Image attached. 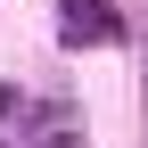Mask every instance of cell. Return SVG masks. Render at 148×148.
<instances>
[{
  "mask_svg": "<svg viewBox=\"0 0 148 148\" xmlns=\"http://www.w3.org/2000/svg\"><path fill=\"white\" fill-rule=\"evenodd\" d=\"M58 41L66 49H115L123 41L115 0H58Z\"/></svg>",
  "mask_w": 148,
  "mask_h": 148,
  "instance_id": "cell-1",
  "label": "cell"
},
{
  "mask_svg": "<svg viewBox=\"0 0 148 148\" xmlns=\"http://www.w3.org/2000/svg\"><path fill=\"white\" fill-rule=\"evenodd\" d=\"M8 115H25V90H16V82H0V123H8Z\"/></svg>",
  "mask_w": 148,
  "mask_h": 148,
  "instance_id": "cell-2",
  "label": "cell"
}]
</instances>
